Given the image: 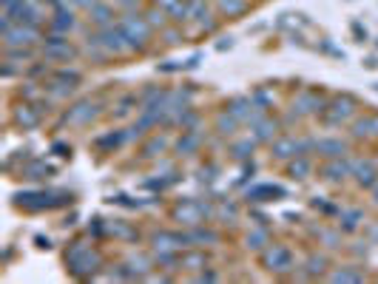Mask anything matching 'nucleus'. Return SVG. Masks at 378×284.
Instances as JSON below:
<instances>
[{"label": "nucleus", "mask_w": 378, "mask_h": 284, "mask_svg": "<svg viewBox=\"0 0 378 284\" xmlns=\"http://www.w3.org/2000/svg\"><path fill=\"white\" fill-rule=\"evenodd\" d=\"M66 268H68V273H71L74 279L91 282V279H97L100 270L106 268V259H103V253H100L97 248H91L86 239H77V242H71L68 251H66Z\"/></svg>", "instance_id": "1"}, {"label": "nucleus", "mask_w": 378, "mask_h": 284, "mask_svg": "<svg viewBox=\"0 0 378 284\" xmlns=\"http://www.w3.org/2000/svg\"><path fill=\"white\" fill-rule=\"evenodd\" d=\"M117 23H120V28L128 34V40L134 43L137 54L148 51L151 37H154V26L148 23V17H145V14H137V11H123V14L117 17Z\"/></svg>", "instance_id": "2"}, {"label": "nucleus", "mask_w": 378, "mask_h": 284, "mask_svg": "<svg viewBox=\"0 0 378 284\" xmlns=\"http://www.w3.org/2000/svg\"><path fill=\"white\" fill-rule=\"evenodd\" d=\"M356 117H359V100L350 97V94H339V97L327 100V108L322 114V122L325 125H333V128H344Z\"/></svg>", "instance_id": "3"}, {"label": "nucleus", "mask_w": 378, "mask_h": 284, "mask_svg": "<svg viewBox=\"0 0 378 284\" xmlns=\"http://www.w3.org/2000/svg\"><path fill=\"white\" fill-rule=\"evenodd\" d=\"M216 216V205L205 202V199H180L174 205V219L185 228H196V225H205L208 219Z\"/></svg>", "instance_id": "4"}, {"label": "nucleus", "mask_w": 378, "mask_h": 284, "mask_svg": "<svg viewBox=\"0 0 378 284\" xmlns=\"http://www.w3.org/2000/svg\"><path fill=\"white\" fill-rule=\"evenodd\" d=\"M40 54H43L46 63H71V60L80 57V48L68 40V34H54L51 31L48 37H43Z\"/></svg>", "instance_id": "5"}, {"label": "nucleus", "mask_w": 378, "mask_h": 284, "mask_svg": "<svg viewBox=\"0 0 378 284\" xmlns=\"http://www.w3.org/2000/svg\"><path fill=\"white\" fill-rule=\"evenodd\" d=\"M259 256H262V268L267 273H273V276H287V273H293L299 268L296 256H293V251L287 245H273L270 242Z\"/></svg>", "instance_id": "6"}, {"label": "nucleus", "mask_w": 378, "mask_h": 284, "mask_svg": "<svg viewBox=\"0 0 378 284\" xmlns=\"http://www.w3.org/2000/svg\"><path fill=\"white\" fill-rule=\"evenodd\" d=\"M71 202V194L66 191H29V194H17L14 205L26 208V211H46V208H60Z\"/></svg>", "instance_id": "7"}, {"label": "nucleus", "mask_w": 378, "mask_h": 284, "mask_svg": "<svg viewBox=\"0 0 378 284\" xmlns=\"http://www.w3.org/2000/svg\"><path fill=\"white\" fill-rule=\"evenodd\" d=\"M3 34V46L6 48H37L43 43L40 26H26V23H11L6 28H0Z\"/></svg>", "instance_id": "8"}, {"label": "nucleus", "mask_w": 378, "mask_h": 284, "mask_svg": "<svg viewBox=\"0 0 378 284\" xmlns=\"http://www.w3.org/2000/svg\"><path fill=\"white\" fill-rule=\"evenodd\" d=\"M103 114V102L100 100H77L74 105H68L66 108V114H63V125H71V128H86V125H91L97 117Z\"/></svg>", "instance_id": "9"}, {"label": "nucleus", "mask_w": 378, "mask_h": 284, "mask_svg": "<svg viewBox=\"0 0 378 284\" xmlns=\"http://www.w3.org/2000/svg\"><path fill=\"white\" fill-rule=\"evenodd\" d=\"M100 37H103V46L108 48V54L117 60V57H131V54H137V48H134V43L128 40V34L120 28V23H114V26H108V28H103L100 31Z\"/></svg>", "instance_id": "10"}, {"label": "nucleus", "mask_w": 378, "mask_h": 284, "mask_svg": "<svg viewBox=\"0 0 378 284\" xmlns=\"http://www.w3.org/2000/svg\"><path fill=\"white\" fill-rule=\"evenodd\" d=\"M330 256L327 253H310L296 270H293V279L299 282H316V279H327L330 273Z\"/></svg>", "instance_id": "11"}, {"label": "nucleus", "mask_w": 378, "mask_h": 284, "mask_svg": "<svg viewBox=\"0 0 378 284\" xmlns=\"http://www.w3.org/2000/svg\"><path fill=\"white\" fill-rule=\"evenodd\" d=\"M54 6L51 17H48V31L54 34H71L77 28V17H74V9L66 3V0H48Z\"/></svg>", "instance_id": "12"}, {"label": "nucleus", "mask_w": 378, "mask_h": 284, "mask_svg": "<svg viewBox=\"0 0 378 284\" xmlns=\"http://www.w3.org/2000/svg\"><path fill=\"white\" fill-rule=\"evenodd\" d=\"M185 248H190L188 231H157V233H151V251L154 253H163V251L180 253Z\"/></svg>", "instance_id": "13"}, {"label": "nucleus", "mask_w": 378, "mask_h": 284, "mask_svg": "<svg viewBox=\"0 0 378 284\" xmlns=\"http://www.w3.org/2000/svg\"><path fill=\"white\" fill-rule=\"evenodd\" d=\"M322 179L325 182H333V185H342L347 179H353V159L350 157H336V159H325L322 168H319Z\"/></svg>", "instance_id": "14"}, {"label": "nucleus", "mask_w": 378, "mask_h": 284, "mask_svg": "<svg viewBox=\"0 0 378 284\" xmlns=\"http://www.w3.org/2000/svg\"><path fill=\"white\" fill-rule=\"evenodd\" d=\"M370 279L364 262H347V265H336L330 268L327 273V282H336V284H362Z\"/></svg>", "instance_id": "15"}, {"label": "nucleus", "mask_w": 378, "mask_h": 284, "mask_svg": "<svg viewBox=\"0 0 378 284\" xmlns=\"http://www.w3.org/2000/svg\"><path fill=\"white\" fill-rule=\"evenodd\" d=\"M327 108V100L319 91H302L299 97H293V108L299 117H322Z\"/></svg>", "instance_id": "16"}, {"label": "nucleus", "mask_w": 378, "mask_h": 284, "mask_svg": "<svg viewBox=\"0 0 378 284\" xmlns=\"http://www.w3.org/2000/svg\"><path fill=\"white\" fill-rule=\"evenodd\" d=\"M86 20H88V26H91V28H97V31H103V28L114 26V23H117L114 3H108V0H97V3L86 11Z\"/></svg>", "instance_id": "17"}, {"label": "nucleus", "mask_w": 378, "mask_h": 284, "mask_svg": "<svg viewBox=\"0 0 378 284\" xmlns=\"http://www.w3.org/2000/svg\"><path fill=\"white\" fill-rule=\"evenodd\" d=\"M353 179L362 191H370L378 182V162L370 159V157H359L353 159Z\"/></svg>", "instance_id": "18"}, {"label": "nucleus", "mask_w": 378, "mask_h": 284, "mask_svg": "<svg viewBox=\"0 0 378 284\" xmlns=\"http://www.w3.org/2000/svg\"><path fill=\"white\" fill-rule=\"evenodd\" d=\"M302 148H299V137L296 134H279L273 142H270V157L276 162H290L293 157H299Z\"/></svg>", "instance_id": "19"}, {"label": "nucleus", "mask_w": 378, "mask_h": 284, "mask_svg": "<svg viewBox=\"0 0 378 284\" xmlns=\"http://www.w3.org/2000/svg\"><path fill=\"white\" fill-rule=\"evenodd\" d=\"M80 54H86V57H88V60H94L97 65H106L108 60H114V57L108 54V48L103 46V37H100V31H97V28H94L91 34H86Z\"/></svg>", "instance_id": "20"}, {"label": "nucleus", "mask_w": 378, "mask_h": 284, "mask_svg": "<svg viewBox=\"0 0 378 284\" xmlns=\"http://www.w3.org/2000/svg\"><path fill=\"white\" fill-rule=\"evenodd\" d=\"M11 120H14V125H20L23 131H31V128H37V125L43 122V111H40L34 102H20V105H14Z\"/></svg>", "instance_id": "21"}, {"label": "nucleus", "mask_w": 378, "mask_h": 284, "mask_svg": "<svg viewBox=\"0 0 378 284\" xmlns=\"http://www.w3.org/2000/svg\"><path fill=\"white\" fill-rule=\"evenodd\" d=\"M316 157L322 159H336V157H350V140L344 137H322Z\"/></svg>", "instance_id": "22"}, {"label": "nucleus", "mask_w": 378, "mask_h": 284, "mask_svg": "<svg viewBox=\"0 0 378 284\" xmlns=\"http://www.w3.org/2000/svg\"><path fill=\"white\" fill-rule=\"evenodd\" d=\"M353 140H378V114H359L350 122Z\"/></svg>", "instance_id": "23"}, {"label": "nucleus", "mask_w": 378, "mask_h": 284, "mask_svg": "<svg viewBox=\"0 0 378 284\" xmlns=\"http://www.w3.org/2000/svg\"><path fill=\"white\" fill-rule=\"evenodd\" d=\"M126 265H128V270H131V282H143V279H148L151 270L157 268V259L148 256V253H131V256L126 259Z\"/></svg>", "instance_id": "24"}, {"label": "nucleus", "mask_w": 378, "mask_h": 284, "mask_svg": "<svg viewBox=\"0 0 378 284\" xmlns=\"http://www.w3.org/2000/svg\"><path fill=\"white\" fill-rule=\"evenodd\" d=\"M364 211L362 208H342L339 211V222H336V228L342 231V233H356L362 225H364Z\"/></svg>", "instance_id": "25"}, {"label": "nucleus", "mask_w": 378, "mask_h": 284, "mask_svg": "<svg viewBox=\"0 0 378 284\" xmlns=\"http://www.w3.org/2000/svg\"><path fill=\"white\" fill-rule=\"evenodd\" d=\"M205 268H210V259H208V253H205L202 248H188L185 253H180V270L199 273V270H205Z\"/></svg>", "instance_id": "26"}, {"label": "nucleus", "mask_w": 378, "mask_h": 284, "mask_svg": "<svg viewBox=\"0 0 378 284\" xmlns=\"http://www.w3.org/2000/svg\"><path fill=\"white\" fill-rule=\"evenodd\" d=\"M188 242L190 248H210V245H219L222 242V233L213 231V228L196 225V228H188Z\"/></svg>", "instance_id": "27"}, {"label": "nucleus", "mask_w": 378, "mask_h": 284, "mask_svg": "<svg viewBox=\"0 0 378 284\" xmlns=\"http://www.w3.org/2000/svg\"><path fill=\"white\" fill-rule=\"evenodd\" d=\"M202 145H205V140H202L199 131H183V137L177 140L174 151H177V157H193V154L202 151Z\"/></svg>", "instance_id": "28"}, {"label": "nucleus", "mask_w": 378, "mask_h": 284, "mask_svg": "<svg viewBox=\"0 0 378 284\" xmlns=\"http://www.w3.org/2000/svg\"><path fill=\"white\" fill-rule=\"evenodd\" d=\"M270 242H273V239H270L267 225H256V228H250V231L245 233V248H247V251H253V253H262Z\"/></svg>", "instance_id": "29"}, {"label": "nucleus", "mask_w": 378, "mask_h": 284, "mask_svg": "<svg viewBox=\"0 0 378 284\" xmlns=\"http://www.w3.org/2000/svg\"><path fill=\"white\" fill-rule=\"evenodd\" d=\"M239 125H242V122H239V120H236L228 108H222V111L213 117V131H216L222 140H230V137L236 134V128H239Z\"/></svg>", "instance_id": "30"}, {"label": "nucleus", "mask_w": 378, "mask_h": 284, "mask_svg": "<svg viewBox=\"0 0 378 284\" xmlns=\"http://www.w3.org/2000/svg\"><path fill=\"white\" fill-rule=\"evenodd\" d=\"M225 108H228V111H230V114H233L242 125H247V120L256 114V105H253V100H250V97H233Z\"/></svg>", "instance_id": "31"}, {"label": "nucleus", "mask_w": 378, "mask_h": 284, "mask_svg": "<svg viewBox=\"0 0 378 284\" xmlns=\"http://www.w3.org/2000/svg\"><path fill=\"white\" fill-rule=\"evenodd\" d=\"M213 9H216L219 17L233 20V17H242L250 9V0H213Z\"/></svg>", "instance_id": "32"}, {"label": "nucleus", "mask_w": 378, "mask_h": 284, "mask_svg": "<svg viewBox=\"0 0 378 284\" xmlns=\"http://www.w3.org/2000/svg\"><path fill=\"white\" fill-rule=\"evenodd\" d=\"M310 174H313V159L310 157H305V154H299V157H293L290 162H287V177L290 179H310Z\"/></svg>", "instance_id": "33"}, {"label": "nucleus", "mask_w": 378, "mask_h": 284, "mask_svg": "<svg viewBox=\"0 0 378 284\" xmlns=\"http://www.w3.org/2000/svg\"><path fill=\"white\" fill-rule=\"evenodd\" d=\"M256 140L253 137H245V140H233L230 142V157L236 159V162H245V159H250L253 157V151H256Z\"/></svg>", "instance_id": "34"}, {"label": "nucleus", "mask_w": 378, "mask_h": 284, "mask_svg": "<svg viewBox=\"0 0 378 284\" xmlns=\"http://www.w3.org/2000/svg\"><path fill=\"white\" fill-rule=\"evenodd\" d=\"M247 202H267V196H285V191L279 185H253L247 188Z\"/></svg>", "instance_id": "35"}, {"label": "nucleus", "mask_w": 378, "mask_h": 284, "mask_svg": "<svg viewBox=\"0 0 378 284\" xmlns=\"http://www.w3.org/2000/svg\"><path fill=\"white\" fill-rule=\"evenodd\" d=\"M3 60L20 65V68H29L34 63V48H6L3 51Z\"/></svg>", "instance_id": "36"}, {"label": "nucleus", "mask_w": 378, "mask_h": 284, "mask_svg": "<svg viewBox=\"0 0 378 284\" xmlns=\"http://www.w3.org/2000/svg\"><path fill=\"white\" fill-rule=\"evenodd\" d=\"M168 17H171L177 26L188 23L190 20V0H171V6H168Z\"/></svg>", "instance_id": "37"}, {"label": "nucleus", "mask_w": 378, "mask_h": 284, "mask_svg": "<svg viewBox=\"0 0 378 284\" xmlns=\"http://www.w3.org/2000/svg\"><path fill=\"white\" fill-rule=\"evenodd\" d=\"M46 174H51V168L43 159H31L26 168H20V177L23 179H46Z\"/></svg>", "instance_id": "38"}, {"label": "nucleus", "mask_w": 378, "mask_h": 284, "mask_svg": "<svg viewBox=\"0 0 378 284\" xmlns=\"http://www.w3.org/2000/svg\"><path fill=\"white\" fill-rule=\"evenodd\" d=\"M213 219H219V222H225V225H228V222L233 225V222H239V208H236L230 199H222V202L216 205V216H213Z\"/></svg>", "instance_id": "39"}, {"label": "nucleus", "mask_w": 378, "mask_h": 284, "mask_svg": "<svg viewBox=\"0 0 378 284\" xmlns=\"http://www.w3.org/2000/svg\"><path fill=\"white\" fill-rule=\"evenodd\" d=\"M316 239H319L327 251L342 248V231H339V228H336V231H333V228H319V231H316Z\"/></svg>", "instance_id": "40"}, {"label": "nucleus", "mask_w": 378, "mask_h": 284, "mask_svg": "<svg viewBox=\"0 0 378 284\" xmlns=\"http://www.w3.org/2000/svg\"><path fill=\"white\" fill-rule=\"evenodd\" d=\"M126 140H128V134H126V131H111V134H106V137H97V140H94V145H97L100 151H106V148H120Z\"/></svg>", "instance_id": "41"}, {"label": "nucleus", "mask_w": 378, "mask_h": 284, "mask_svg": "<svg viewBox=\"0 0 378 284\" xmlns=\"http://www.w3.org/2000/svg\"><path fill=\"white\" fill-rule=\"evenodd\" d=\"M114 108H117V117H128L134 108L140 111V94H123Z\"/></svg>", "instance_id": "42"}, {"label": "nucleus", "mask_w": 378, "mask_h": 284, "mask_svg": "<svg viewBox=\"0 0 378 284\" xmlns=\"http://www.w3.org/2000/svg\"><path fill=\"white\" fill-rule=\"evenodd\" d=\"M168 148V137H160V134H154L145 145H143V157H160L163 151Z\"/></svg>", "instance_id": "43"}, {"label": "nucleus", "mask_w": 378, "mask_h": 284, "mask_svg": "<svg viewBox=\"0 0 378 284\" xmlns=\"http://www.w3.org/2000/svg\"><path fill=\"white\" fill-rule=\"evenodd\" d=\"M106 231L108 233H114L117 239H137V231L131 228V225H126V222H106Z\"/></svg>", "instance_id": "44"}, {"label": "nucleus", "mask_w": 378, "mask_h": 284, "mask_svg": "<svg viewBox=\"0 0 378 284\" xmlns=\"http://www.w3.org/2000/svg\"><path fill=\"white\" fill-rule=\"evenodd\" d=\"M145 17H148V23L154 26V28H165L168 26V9H157V6H151L148 11H145Z\"/></svg>", "instance_id": "45"}, {"label": "nucleus", "mask_w": 378, "mask_h": 284, "mask_svg": "<svg viewBox=\"0 0 378 284\" xmlns=\"http://www.w3.org/2000/svg\"><path fill=\"white\" fill-rule=\"evenodd\" d=\"M163 40H165V46H180L183 40H185V34H183V26H165L163 28Z\"/></svg>", "instance_id": "46"}, {"label": "nucleus", "mask_w": 378, "mask_h": 284, "mask_svg": "<svg viewBox=\"0 0 378 284\" xmlns=\"http://www.w3.org/2000/svg\"><path fill=\"white\" fill-rule=\"evenodd\" d=\"M51 77H57V80H63V83H71V85H80V83H83V71H80V68H57Z\"/></svg>", "instance_id": "47"}, {"label": "nucleus", "mask_w": 378, "mask_h": 284, "mask_svg": "<svg viewBox=\"0 0 378 284\" xmlns=\"http://www.w3.org/2000/svg\"><path fill=\"white\" fill-rule=\"evenodd\" d=\"M250 100H253V105H256V108H262V111H267V108L273 105V97H270L267 91H253V97H250Z\"/></svg>", "instance_id": "48"}, {"label": "nucleus", "mask_w": 378, "mask_h": 284, "mask_svg": "<svg viewBox=\"0 0 378 284\" xmlns=\"http://www.w3.org/2000/svg\"><path fill=\"white\" fill-rule=\"evenodd\" d=\"M222 276L216 273V270H210V268H205V270H199L196 276H193V282H219Z\"/></svg>", "instance_id": "49"}, {"label": "nucleus", "mask_w": 378, "mask_h": 284, "mask_svg": "<svg viewBox=\"0 0 378 284\" xmlns=\"http://www.w3.org/2000/svg\"><path fill=\"white\" fill-rule=\"evenodd\" d=\"M66 3H68L71 9H83V11H88V9H91L97 0H66Z\"/></svg>", "instance_id": "50"}, {"label": "nucleus", "mask_w": 378, "mask_h": 284, "mask_svg": "<svg viewBox=\"0 0 378 284\" xmlns=\"http://www.w3.org/2000/svg\"><path fill=\"white\" fill-rule=\"evenodd\" d=\"M216 48H219V51H228V48H233V37H219Z\"/></svg>", "instance_id": "51"}, {"label": "nucleus", "mask_w": 378, "mask_h": 284, "mask_svg": "<svg viewBox=\"0 0 378 284\" xmlns=\"http://www.w3.org/2000/svg\"><path fill=\"white\" fill-rule=\"evenodd\" d=\"M137 3H140V0H114V6H120L123 11H131Z\"/></svg>", "instance_id": "52"}, {"label": "nucleus", "mask_w": 378, "mask_h": 284, "mask_svg": "<svg viewBox=\"0 0 378 284\" xmlns=\"http://www.w3.org/2000/svg\"><path fill=\"white\" fill-rule=\"evenodd\" d=\"M353 31H356L359 43H364V40H367V28H362V23H353Z\"/></svg>", "instance_id": "53"}, {"label": "nucleus", "mask_w": 378, "mask_h": 284, "mask_svg": "<svg viewBox=\"0 0 378 284\" xmlns=\"http://www.w3.org/2000/svg\"><path fill=\"white\" fill-rule=\"evenodd\" d=\"M54 151H57L60 157H71V145H63V142H57V145H54Z\"/></svg>", "instance_id": "54"}, {"label": "nucleus", "mask_w": 378, "mask_h": 284, "mask_svg": "<svg viewBox=\"0 0 378 284\" xmlns=\"http://www.w3.org/2000/svg\"><path fill=\"white\" fill-rule=\"evenodd\" d=\"M370 199H373V205L378 208V182L373 185V188H370Z\"/></svg>", "instance_id": "55"}, {"label": "nucleus", "mask_w": 378, "mask_h": 284, "mask_svg": "<svg viewBox=\"0 0 378 284\" xmlns=\"http://www.w3.org/2000/svg\"><path fill=\"white\" fill-rule=\"evenodd\" d=\"M364 65H367V68H378V60H376V57H370V60H367Z\"/></svg>", "instance_id": "56"}, {"label": "nucleus", "mask_w": 378, "mask_h": 284, "mask_svg": "<svg viewBox=\"0 0 378 284\" xmlns=\"http://www.w3.org/2000/svg\"><path fill=\"white\" fill-rule=\"evenodd\" d=\"M376 91H378V83H376Z\"/></svg>", "instance_id": "57"}]
</instances>
